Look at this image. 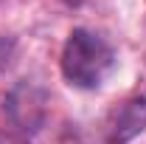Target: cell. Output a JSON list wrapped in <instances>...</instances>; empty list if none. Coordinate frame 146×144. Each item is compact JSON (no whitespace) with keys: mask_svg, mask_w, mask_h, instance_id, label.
<instances>
[{"mask_svg":"<svg viewBox=\"0 0 146 144\" xmlns=\"http://www.w3.org/2000/svg\"><path fill=\"white\" fill-rule=\"evenodd\" d=\"M115 65V51L107 40L87 28H73L65 51H62V73L73 88L93 90L104 82V76Z\"/></svg>","mask_w":146,"mask_h":144,"instance_id":"cell-1","label":"cell"},{"mask_svg":"<svg viewBox=\"0 0 146 144\" xmlns=\"http://www.w3.org/2000/svg\"><path fill=\"white\" fill-rule=\"evenodd\" d=\"M146 130V96H132L107 116V141L127 144Z\"/></svg>","mask_w":146,"mask_h":144,"instance_id":"cell-2","label":"cell"},{"mask_svg":"<svg viewBox=\"0 0 146 144\" xmlns=\"http://www.w3.org/2000/svg\"><path fill=\"white\" fill-rule=\"evenodd\" d=\"M0 144H28V141L14 136V133H9V130H0Z\"/></svg>","mask_w":146,"mask_h":144,"instance_id":"cell-3","label":"cell"},{"mask_svg":"<svg viewBox=\"0 0 146 144\" xmlns=\"http://www.w3.org/2000/svg\"><path fill=\"white\" fill-rule=\"evenodd\" d=\"M65 3H70V6H79V3H82V0H65Z\"/></svg>","mask_w":146,"mask_h":144,"instance_id":"cell-4","label":"cell"}]
</instances>
